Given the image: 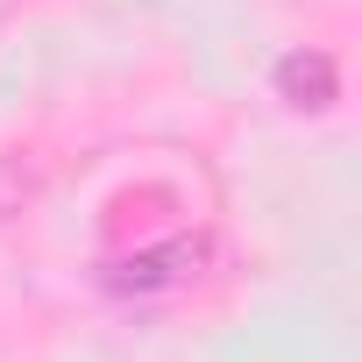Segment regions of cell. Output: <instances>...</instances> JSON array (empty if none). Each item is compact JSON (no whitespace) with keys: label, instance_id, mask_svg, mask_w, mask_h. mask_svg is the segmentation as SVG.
<instances>
[{"label":"cell","instance_id":"cell-2","mask_svg":"<svg viewBox=\"0 0 362 362\" xmlns=\"http://www.w3.org/2000/svg\"><path fill=\"white\" fill-rule=\"evenodd\" d=\"M277 100L298 107V114H327V107L341 100L334 57H327V50H291V57H277Z\"/></svg>","mask_w":362,"mask_h":362},{"label":"cell","instance_id":"cell-1","mask_svg":"<svg viewBox=\"0 0 362 362\" xmlns=\"http://www.w3.org/2000/svg\"><path fill=\"white\" fill-rule=\"evenodd\" d=\"M199 263H206V242L170 235V242H156V249L114 256V263H107V284H114V291H170V284H185Z\"/></svg>","mask_w":362,"mask_h":362}]
</instances>
